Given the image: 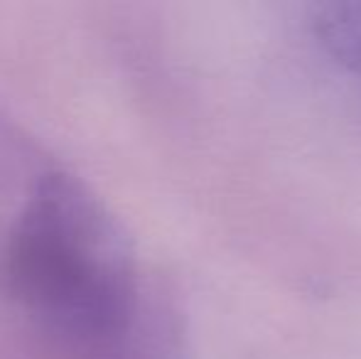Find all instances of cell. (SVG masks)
Wrapping results in <instances>:
<instances>
[{
  "mask_svg": "<svg viewBox=\"0 0 361 359\" xmlns=\"http://www.w3.org/2000/svg\"><path fill=\"white\" fill-rule=\"evenodd\" d=\"M319 47L342 67L361 74V0H329L312 10Z\"/></svg>",
  "mask_w": 361,
  "mask_h": 359,
  "instance_id": "obj_1",
  "label": "cell"
}]
</instances>
